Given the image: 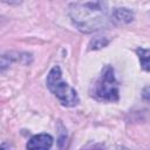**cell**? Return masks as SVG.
I'll use <instances>...</instances> for the list:
<instances>
[{
  "mask_svg": "<svg viewBox=\"0 0 150 150\" xmlns=\"http://www.w3.org/2000/svg\"><path fill=\"white\" fill-rule=\"evenodd\" d=\"M73 23L83 33H91L105 26L108 8L105 0H68Z\"/></svg>",
  "mask_w": 150,
  "mask_h": 150,
  "instance_id": "cell-1",
  "label": "cell"
},
{
  "mask_svg": "<svg viewBox=\"0 0 150 150\" xmlns=\"http://www.w3.org/2000/svg\"><path fill=\"white\" fill-rule=\"evenodd\" d=\"M47 87L48 89L57 97L64 107H74L79 103V96L74 88H71L68 83L62 80L61 68L59 66H54L48 76H47Z\"/></svg>",
  "mask_w": 150,
  "mask_h": 150,
  "instance_id": "cell-2",
  "label": "cell"
},
{
  "mask_svg": "<svg viewBox=\"0 0 150 150\" xmlns=\"http://www.w3.org/2000/svg\"><path fill=\"white\" fill-rule=\"evenodd\" d=\"M91 96L98 101L115 102L118 100V86L114 75V69L110 66H107L95 82L91 90Z\"/></svg>",
  "mask_w": 150,
  "mask_h": 150,
  "instance_id": "cell-3",
  "label": "cell"
},
{
  "mask_svg": "<svg viewBox=\"0 0 150 150\" xmlns=\"http://www.w3.org/2000/svg\"><path fill=\"white\" fill-rule=\"evenodd\" d=\"M53 144V137L48 134H39L33 136L28 143V149H49Z\"/></svg>",
  "mask_w": 150,
  "mask_h": 150,
  "instance_id": "cell-4",
  "label": "cell"
},
{
  "mask_svg": "<svg viewBox=\"0 0 150 150\" xmlns=\"http://www.w3.org/2000/svg\"><path fill=\"white\" fill-rule=\"evenodd\" d=\"M112 16L115 18V20L117 22H123V23H127V22H130L132 20V12L129 11L128 8H116L112 13Z\"/></svg>",
  "mask_w": 150,
  "mask_h": 150,
  "instance_id": "cell-5",
  "label": "cell"
},
{
  "mask_svg": "<svg viewBox=\"0 0 150 150\" xmlns=\"http://www.w3.org/2000/svg\"><path fill=\"white\" fill-rule=\"evenodd\" d=\"M136 53L139 57V62H141L142 68L146 71H150V49L138 48L136 50Z\"/></svg>",
  "mask_w": 150,
  "mask_h": 150,
  "instance_id": "cell-6",
  "label": "cell"
},
{
  "mask_svg": "<svg viewBox=\"0 0 150 150\" xmlns=\"http://www.w3.org/2000/svg\"><path fill=\"white\" fill-rule=\"evenodd\" d=\"M107 43H108V41H107V40L103 41V39H101L100 41H98V40H95V41L91 42V49H93V48H95V49H97V48H102V47H104Z\"/></svg>",
  "mask_w": 150,
  "mask_h": 150,
  "instance_id": "cell-7",
  "label": "cell"
},
{
  "mask_svg": "<svg viewBox=\"0 0 150 150\" xmlns=\"http://www.w3.org/2000/svg\"><path fill=\"white\" fill-rule=\"evenodd\" d=\"M143 98L146 101H150V86L145 87L143 90Z\"/></svg>",
  "mask_w": 150,
  "mask_h": 150,
  "instance_id": "cell-8",
  "label": "cell"
},
{
  "mask_svg": "<svg viewBox=\"0 0 150 150\" xmlns=\"http://www.w3.org/2000/svg\"><path fill=\"white\" fill-rule=\"evenodd\" d=\"M5 4H8V5H19L22 2V0H2Z\"/></svg>",
  "mask_w": 150,
  "mask_h": 150,
  "instance_id": "cell-9",
  "label": "cell"
}]
</instances>
